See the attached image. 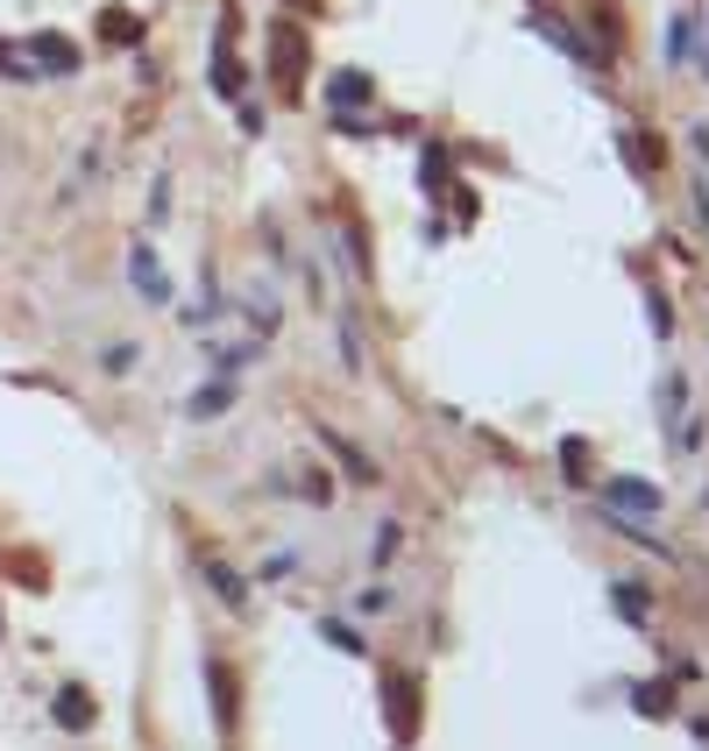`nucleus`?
I'll return each mask as SVG.
<instances>
[{
	"instance_id": "12",
	"label": "nucleus",
	"mask_w": 709,
	"mask_h": 751,
	"mask_svg": "<svg viewBox=\"0 0 709 751\" xmlns=\"http://www.w3.org/2000/svg\"><path fill=\"white\" fill-rule=\"evenodd\" d=\"M320 638H327V645H341V652H362V638H355V631L341 624V617H327V624H320Z\"/></svg>"
},
{
	"instance_id": "4",
	"label": "nucleus",
	"mask_w": 709,
	"mask_h": 751,
	"mask_svg": "<svg viewBox=\"0 0 709 751\" xmlns=\"http://www.w3.org/2000/svg\"><path fill=\"white\" fill-rule=\"evenodd\" d=\"M327 100H334V114L341 107H362V100H369V79H362V71H341V79L327 85Z\"/></svg>"
},
{
	"instance_id": "7",
	"label": "nucleus",
	"mask_w": 709,
	"mask_h": 751,
	"mask_svg": "<svg viewBox=\"0 0 709 751\" xmlns=\"http://www.w3.org/2000/svg\"><path fill=\"white\" fill-rule=\"evenodd\" d=\"M57 724H65V730H85V724H93V709H85L79 688H65V695H57Z\"/></svg>"
},
{
	"instance_id": "15",
	"label": "nucleus",
	"mask_w": 709,
	"mask_h": 751,
	"mask_svg": "<svg viewBox=\"0 0 709 751\" xmlns=\"http://www.w3.org/2000/svg\"><path fill=\"white\" fill-rule=\"evenodd\" d=\"M696 206H702V220H709V192H696Z\"/></svg>"
},
{
	"instance_id": "10",
	"label": "nucleus",
	"mask_w": 709,
	"mask_h": 751,
	"mask_svg": "<svg viewBox=\"0 0 709 751\" xmlns=\"http://www.w3.org/2000/svg\"><path fill=\"white\" fill-rule=\"evenodd\" d=\"M667 57H696V22H688V14H674V28H667Z\"/></svg>"
},
{
	"instance_id": "8",
	"label": "nucleus",
	"mask_w": 709,
	"mask_h": 751,
	"mask_svg": "<svg viewBox=\"0 0 709 751\" xmlns=\"http://www.w3.org/2000/svg\"><path fill=\"white\" fill-rule=\"evenodd\" d=\"M100 36H107V43H142V22H135V14H100Z\"/></svg>"
},
{
	"instance_id": "1",
	"label": "nucleus",
	"mask_w": 709,
	"mask_h": 751,
	"mask_svg": "<svg viewBox=\"0 0 709 751\" xmlns=\"http://www.w3.org/2000/svg\"><path fill=\"white\" fill-rule=\"evenodd\" d=\"M28 65H36V79H71L79 71V43H65V36H28Z\"/></svg>"
},
{
	"instance_id": "2",
	"label": "nucleus",
	"mask_w": 709,
	"mask_h": 751,
	"mask_svg": "<svg viewBox=\"0 0 709 751\" xmlns=\"http://www.w3.org/2000/svg\"><path fill=\"white\" fill-rule=\"evenodd\" d=\"M128 277H135V291H142V298L171 305V284H163V269H157V249H128Z\"/></svg>"
},
{
	"instance_id": "13",
	"label": "nucleus",
	"mask_w": 709,
	"mask_h": 751,
	"mask_svg": "<svg viewBox=\"0 0 709 751\" xmlns=\"http://www.w3.org/2000/svg\"><path fill=\"white\" fill-rule=\"evenodd\" d=\"M107 369H114V376L135 369V340H114V348H107Z\"/></svg>"
},
{
	"instance_id": "5",
	"label": "nucleus",
	"mask_w": 709,
	"mask_h": 751,
	"mask_svg": "<svg viewBox=\"0 0 709 751\" xmlns=\"http://www.w3.org/2000/svg\"><path fill=\"white\" fill-rule=\"evenodd\" d=\"M214 93H220V100H241V65L228 57V43L214 50Z\"/></svg>"
},
{
	"instance_id": "9",
	"label": "nucleus",
	"mask_w": 709,
	"mask_h": 751,
	"mask_svg": "<svg viewBox=\"0 0 709 751\" xmlns=\"http://www.w3.org/2000/svg\"><path fill=\"white\" fill-rule=\"evenodd\" d=\"M228 404H235V383H206L199 397H192V412H199V418H214V412H228Z\"/></svg>"
},
{
	"instance_id": "3",
	"label": "nucleus",
	"mask_w": 709,
	"mask_h": 751,
	"mask_svg": "<svg viewBox=\"0 0 709 751\" xmlns=\"http://www.w3.org/2000/svg\"><path fill=\"white\" fill-rule=\"evenodd\" d=\"M610 504L631 510V518H653V510H660V489H645V483H610Z\"/></svg>"
},
{
	"instance_id": "11",
	"label": "nucleus",
	"mask_w": 709,
	"mask_h": 751,
	"mask_svg": "<svg viewBox=\"0 0 709 751\" xmlns=\"http://www.w3.org/2000/svg\"><path fill=\"white\" fill-rule=\"evenodd\" d=\"M214 589H220V603H249V589H241L235 567H214Z\"/></svg>"
},
{
	"instance_id": "14",
	"label": "nucleus",
	"mask_w": 709,
	"mask_h": 751,
	"mask_svg": "<svg viewBox=\"0 0 709 751\" xmlns=\"http://www.w3.org/2000/svg\"><path fill=\"white\" fill-rule=\"evenodd\" d=\"M617 610H625V617H645V596L631 589V581H617Z\"/></svg>"
},
{
	"instance_id": "6",
	"label": "nucleus",
	"mask_w": 709,
	"mask_h": 751,
	"mask_svg": "<svg viewBox=\"0 0 709 751\" xmlns=\"http://www.w3.org/2000/svg\"><path fill=\"white\" fill-rule=\"evenodd\" d=\"M0 79H14V85H36V65H28V50H14L8 36H0Z\"/></svg>"
}]
</instances>
